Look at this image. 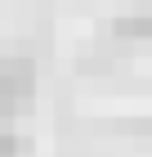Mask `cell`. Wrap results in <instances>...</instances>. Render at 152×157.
<instances>
[{"mask_svg":"<svg viewBox=\"0 0 152 157\" xmlns=\"http://www.w3.org/2000/svg\"><path fill=\"white\" fill-rule=\"evenodd\" d=\"M112 36L117 40H152V9L121 13L117 23H112Z\"/></svg>","mask_w":152,"mask_h":157,"instance_id":"6da1fadb","label":"cell"},{"mask_svg":"<svg viewBox=\"0 0 152 157\" xmlns=\"http://www.w3.org/2000/svg\"><path fill=\"white\" fill-rule=\"evenodd\" d=\"M0 76H9V81H36V63L23 59V54H5L0 59Z\"/></svg>","mask_w":152,"mask_h":157,"instance_id":"7a4b0ae2","label":"cell"}]
</instances>
